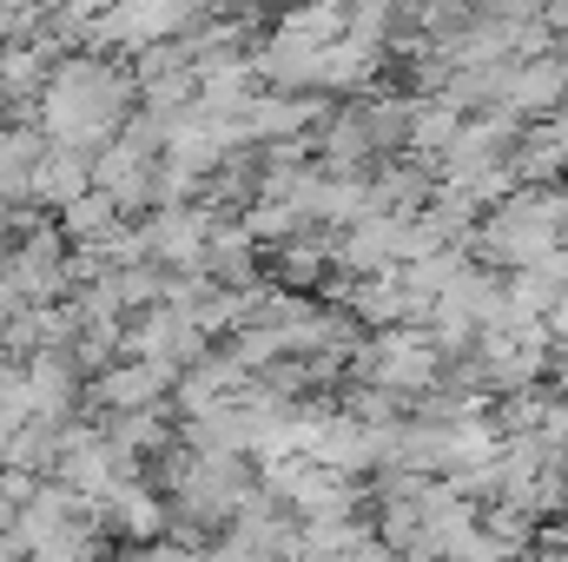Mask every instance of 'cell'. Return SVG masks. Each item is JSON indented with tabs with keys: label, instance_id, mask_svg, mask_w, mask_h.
Returning <instances> with one entry per match:
<instances>
[{
	"label": "cell",
	"instance_id": "1",
	"mask_svg": "<svg viewBox=\"0 0 568 562\" xmlns=\"http://www.w3.org/2000/svg\"><path fill=\"white\" fill-rule=\"evenodd\" d=\"M113 100H120V80L93 60H73V67H60V80L47 93V120L60 140H87L113 120Z\"/></svg>",
	"mask_w": 568,
	"mask_h": 562
},
{
	"label": "cell",
	"instance_id": "2",
	"mask_svg": "<svg viewBox=\"0 0 568 562\" xmlns=\"http://www.w3.org/2000/svg\"><path fill=\"white\" fill-rule=\"evenodd\" d=\"M509 87V107H523V113H542V107H556L568 93V73H562V60H529L516 80H503Z\"/></svg>",
	"mask_w": 568,
	"mask_h": 562
}]
</instances>
